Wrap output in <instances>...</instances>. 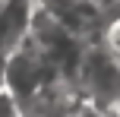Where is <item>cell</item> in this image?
Returning <instances> with one entry per match:
<instances>
[{"mask_svg":"<svg viewBox=\"0 0 120 117\" xmlns=\"http://www.w3.org/2000/svg\"><path fill=\"white\" fill-rule=\"evenodd\" d=\"M3 70H6V51L0 48V89H3Z\"/></svg>","mask_w":120,"mask_h":117,"instance_id":"cell-3","label":"cell"},{"mask_svg":"<svg viewBox=\"0 0 120 117\" xmlns=\"http://www.w3.org/2000/svg\"><path fill=\"white\" fill-rule=\"evenodd\" d=\"M38 10L51 13L66 32H73L82 41H98L104 22L114 13H101L92 0H35Z\"/></svg>","mask_w":120,"mask_h":117,"instance_id":"cell-1","label":"cell"},{"mask_svg":"<svg viewBox=\"0 0 120 117\" xmlns=\"http://www.w3.org/2000/svg\"><path fill=\"white\" fill-rule=\"evenodd\" d=\"M35 13V0H0V48L13 51L25 35Z\"/></svg>","mask_w":120,"mask_h":117,"instance_id":"cell-2","label":"cell"}]
</instances>
